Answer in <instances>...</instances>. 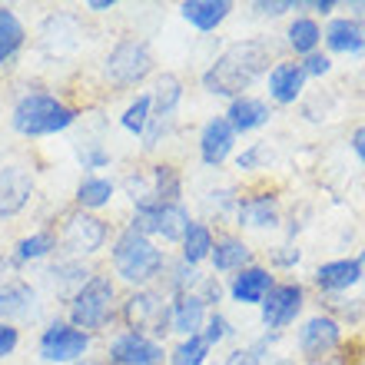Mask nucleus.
<instances>
[{
  "mask_svg": "<svg viewBox=\"0 0 365 365\" xmlns=\"http://www.w3.org/2000/svg\"><path fill=\"white\" fill-rule=\"evenodd\" d=\"M272 43L269 40H240L212 60V67L202 73V87L212 96H242V90L252 87V80L269 70Z\"/></svg>",
  "mask_w": 365,
  "mask_h": 365,
  "instance_id": "1",
  "label": "nucleus"
},
{
  "mask_svg": "<svg viewBox=\"0 0 365 365\" xmlns=\"http://www.w3.org/2000/svg\"><path fill=\"white\" fill-rule=\"evenodd\" d=\"M110 269L120 282L133 289H146L153 279L163 276L166 269V252L156 246L150 236H143L140 230L126 226L116 232L113 246H110Z\"/></svg>",
  "mask_w": 365,
  "mask_h": 365,
  "instance_id": "2",
  "label": "nucleus"
},
{
  "mask_svg": "<svg viewBox=\"0 0 365 365\" xmlns=\"http://www.w3.org/2000/svg\"><path fill=\"white\" fill-rule=\"evenodd\" d=\"M77 106L60 100L57 93H43V90H30L20 93L10 106V126L14 133L27 136V140H43V136H57L77 123Z\"/></svg>",
  "mask_w": 365,
  "mask_h": 365,
  "instance_id": "3",
  "label": "nucleus"
},
{
  "mask_svg": "<svg viewBox=\"0 0 365 365\" xmlns=\"http://www.w3.org/2000/svg\"><path fill=\"white\" fill-rule=\"evenodd\" d=\"M116 309H120V302H116V279L110 272H93L67 299V322L83 329L87 336H93V332H100V329L113 322Z\"/></svg>",
  "mask_w": 365,
  "mask_h": 365,
  "instance_id": "4",
  "label": "nucleus"
},
{
  "mask_svg": "<svg viewBox=\"0 0 365 365\" xmlns=\"http://www.w3.org/2000/svg\"><path fill=\"white\" fill-rule=\"evenodd\" d=\"M156 60L153 50L143 37H123L120 43H113V50L103 60V77L110 87H140L150 73H153Z\"/></svg>",
  "mask_w": 365,
  "mask_h": 365,
  "instance_id": "5",
  "label": "nucleus"
},
{
  "mask_svg": "<svg viewBox=\"0 0 365 365\" xmlns=\"http://www.w3.org/2000/svg\"><path fill=\"white\" fill-rule=\"evenodd\" d=\"M120 319L130 332H143L163 342V336L170 332V299L160 289L146 286V289H133L130 296L120 302Z\"/></svg>",
  "mask_w": 365,
  "mask_h": 365,
  "instance_id": "6",
  "label": "nucleus"
},
{
  "mask_svg": "<svg viewBox=\"0 0 365 365\" xmlns=\"http://www.w3.org/2000/svg\"><path fill=\"white\" fill-rule=\"evenodd\" d=\"M57 232V252H63V259H87L106 246L110 240V226L106 220H100L96 212L73 210L70 216H63Z\"/></svg>",
  "mask_w": 365,
  "mask_h": 365,
  "instance_id": "7",
  "label": "nucleus"
},
{
  "mask_svg": "<svg viewBox=\"0 0 365 365\" xmlns=\"http://www.w3.org/2000/svg\"><path fill=\"white\" fill-rule=\"evenodd\" d=\"M90 346H93V336L70 326L67 319H53L37 339V356L47 365H73L80 359H87Z\"/></svg>",
  "mask_w": 365,
  "mask_h": 365,
  "instance_id": "8",
  "label": "nucleus"
},
{
  "mask_svg": "<svg viewBox=\"0 0 365 365\" xmlns=\"http://www.w3.org/2000/svg\"><path fill=\"white\" fill-rule=\"evenodd\" d=\"M190 210L182 202H150L133 210V230H140L150 240H163V242H182L186 230H190Z\"/></svg>",
  "mask_w": 365,
  "mask_h": 365,
  "instance_id": "9",
  "label": "nucleus"
},
{
  "mask_svg": "<svg viewBox=\"0 0 365 365\" xmlns=\"http://www.w3.org/2000/svg\"><path fill=\"white\" fill-rule=\"evenodd\" d=\"M106 365H166V349L160 339L123 329L106 346Z\"/></svg>",
  "mask_w": 365,
  "mask_h": 365,
  "instance_id": "10",
  "label": "nucleus"
},
{
  "mask_svg": "<svg viewBox=\"0 0 365 365\" xmlns=\"http://www.w3.org/2000/svg\"><path fill=\"white\" fill-rule=\"evenodd\" d=\"M34 192H37V186H34V173L27 166L20 163L0 166V222L17 220L20 212L30 206Z\"/></svg>",
  "mask_w": 365,
  "mask_h": 365,
  "instance_id": "11",
  "label": "nucleus"
},
{
  "mask_svg": "<svg viewBox=\"0 0 365 365\" xmlns=\"http://www.w3.org/2000/svg\"><path fill=\"white\" fill-rule=\"evenodd\" d=\"M37 316H40L37 289L24 282V279L0 282V322H10V326L20 329V322H34Z\"/></svg>",
  "mask_w": 365,
  "mask_h": 365,
  "instance_id": "12",
  "label": "nucleus"
},
{
  "mask_svg": "<svg viewBox=\"0 0 365 365\" xmlns=\"http://www.w3.org/2000/svg\"><path fill=\"white\" fill-rule=\"evenodd\" d=\"M299 309H302V286L299 282L272 286L269 296L262 299V322H266V329H286L289 322H296Z\"/></svg>",
  "mask_w": 365,
  "mask_h": 365,
  "instance_id": "13",
  "label": "nucleus"
},
{
  "mask_svg": "<svg viewBox=\"0 0 365 365\" xmlns=\"http://www.w3.org/2000/svg\"><path fill=\"white\" fill-rule=\"evenodd\" d=\"M206 306L196 292H182V296L170 299V332L176 336H200L202 326H206Z\"/></svg>",
  "mask_w": 365,
  "mask_h": 365,
  "instance_id": "14",
  "label": "nucleus"
},
{
  "mask_svg": "<svg viewBox=\"0 0 365 365\" xmlns=\"http://www.w3.org/2000/svg\"><path fill=\"white\" fill-rule=\"evenodd\" d=\"M232 143H236V130L230 126L226 116H212L210 123L202 126L200 133V156L206 166H220L226 156L232 153Z\"/></svg>",
  "mask_w": 365,
  "mask_h": 365,
  "instance_id": "15",
  "label": "nucleus"
},
{
  "mask_svg": "<svg viewBox=\"0 0 365 365\" xmlns=\"http://www.w3.org/2000/svg\"><path fill=\"white\" fill-rule=\"evenodd\" d=\"M339 339H342V329H339L336 319L312 316L306 326H302V332H299V349H302L306 356L319 359V356H329V352L339 346Z\"/></svg>",
  "mask_w": 365,
  "mask_h": 365,
  "instance_id": "16",
  "label": "nucleus"
},
{
  "mask_svg": "<svg viewBox=\"0 0 365 365\" xmlns=\"http://www.w3.org/2000/svg\"><path fill=\"white\" fill-rule=\"evenodd\" d=\"M27 43V27L14 7H4L0 4V70H7L17 63L20 50Z\"/></svg>",
  "mask_w": 365,
  "mask_h": 365,
  "instance_id": "17",
  "label": "nucleus"
},
{
  "mask_svg": "<svg viewBox=\"0 0 365 365\" xmlns=\"http://www.w3.org/2000/svg\"><path fill=\"white\" fill-rule=\"evenodd\" d=\"M269 289H272L269 272L259 269V266H246V269H240V276L232 279L230 292L242 306H262V299L269 296Z\"/></svg>",
  "mask_w": 365,
  "mask_h": 365,
  "instance_id": "18",
  "label": "nucleus"
},
{
  "mask_svg": "<svg viewBox=\"0 0 365 365\" xmlns=\"http://www.w3.org/2000/svg\"><path fill=\"white\" fill-rule=\"evenodd\" d=\"M116 196V182L110 180V176H83L77 186V192H73V202H77V210L83 212H100L106 210L110 202H113Z\"/></svg>",
  "mask_w": 365,
  "mask_h": 365,
  "instance_id": "19",
  "label": "nucleus"
},
{
  "mask_svg": "<svg viewBox=\"0 0 365 365\" xmlns=\"http://www.w3.org/2000/svg\"><path fill=\"white\" fill-rule=\"evenodd\" d=\"M230 10H232L230 0H186L180 7V14H182V20H190L196 30L210 34V30H216L222 20L230 17Z\"/></svg>",
  "mask_w": 365,
  "mask_h": 365,
  "instance_id": "20",
  "label": "nucleus"
},
{
  "mask_svg": "<svg viewBox=\"0 0 365 365\" xmlns=\"http://www.w3.org/2000/svg\"><path fill=\"white\" fill-rule=\"evenodd\" d=\"M53 252H57V232L53 230H37V232H30V236H24V240H17L10 266L43 262V259H50Z\"/></svg>",
  "mask_w": 365,
  "mask_h": 365,
  "instance_id": "21",
  "label": "nucleus"
},
{
  "mask_svg": "<svg viewBox=\"0 0 365 365\" xmlns=\"http://www.w3.org/2000/svg\"><path fill=\"white\" fill-rule=\"evenodd\" d=\"M226 120H230V126L236 133H250L256 126L269 123V106L262 103V100H256V96H236L230 103Z\"/></svg>",
  "mask_w": 365,
  "mask_h": 365,
  "instance_id": "22",
  "label": "nucleus"
},
{
  "mask_svg": "<svg viewBox=\"0 0 365 365\" xmlns=\"http://www.w3.org/2000/svg\"><path fill=\"white\" fill-rule=\"evenodd\" d=\"M143 176H146V186H150V196H153V202H180L182 180H180V170H176V166L153 163Z\"/></svg>",
  "mask_w": 365,
  "mask_h": 365,
  "instance_id": "23",
  "label": "nucleus"
},
{
  "mask_svg": "<svg viewBox=\"0 0 365 365\" xmlns=\"http://www.w3.org/2000/svg\"><path fill=\"white\" fill-rule=\"evenodd\" d=\"M306 73L299 63H279L269 73V96L276 103H296V96L302 93Z\"/></svg>",
  "mask_w": 365,
  "mask_h": 365,
  "instance_id": "24",
  "label": "nucleus"
},
{
  "mask_svg": "<svg viewBox=\"0 0 365 365\" xmlns=\"http://www.w3.org/2000/svg\"><path fill=\"white\" fill-rule=\"evenodd\" d=\"M326 43H329V50H336V53H362L365 30L359 27V20H352V17L332 20L326 27Z\"/></svg>",
  "mask_w": 365,
  "mask_h": 365,
  "instance_id": "25",
  "label": "nucleus"
},
{
  "mask_svg": "<svg viewBox=\"0 0 365 365\" xmlns=\"http://www.w3.org/2000/svg\"><path fill=\"white\" fill-rule=\"evenodd\" d=\"M150 100H153V116H160V120H176V110H180V103H182V80L176 77V73L156 77Z\"/></svg>",
  "mask_w": 365,
  "mask_h": 365,
  "instance_id": "26",
  "label": "nucleus"
},
{
  "mask_svg": "<svg viewBox=\"0 0 365 365\" xmlns=\"http://www.w3.org/2000/svg\"><path fill=\"white\" fill-rule=\"evenodd\" d=\"M90 276H93V269H87L83 259H60L57 266H50L47 269V282L57 289L60 296H67V299L73 296Z\"/></svg>",
  "mask_w": 365,
  "mask_h": 365,
  "instance_id": "27",
  "label": "nucleus"
},
{
  "mask_svg": "<svg viewBox=\"0 0 365 365\" xmlns=\"http://www.w3.org/2000/svg\"><path fill=\"white\" fill-rule=\"evenodd\" d=\"M240 222H242V226H252V230L276 226V222H279V202H276V196L259 192V196L242 200L240 202Z\"/></svg>",
  "mask_w": 365,
  "mask_h": 365,
  "instance_id": "28",
  "label": "nucleus"
},
{
  "mask_svg": "<svg viewBox=\"0 0 365 365\" xmlns=\"http://www.w3.org/2000/svg\"><path fill=\"white\" fill-rule=\"evenodd\" d=\"M359 279H362V272H359L356 259H336L316 269V286L326 289V292H342V289L356 286Z\"/></svg>",
  "mask_w": 365,
  "mask_h": 365,
  "instance_id": "29",
  "label": "nucleus"
},
{
  "mask_svg": "<svg viewBox=\"0 0 365 365\" xmlns=\"http://www.w3.org/2000/svg\"><path fill=\"white\" fill-rule=\"evenodd\" d=\"M250 246L242 240H236V236H222V240L212 242V252L210 259L212 266H216V272H232V269H242L246 262H250Z\"/></svg>",
  "mask_w": 365,
  "mask_h": 365,
  "instance_id": "30",
  "label": "nucleus"
},
{
  "mask_svg": "<svg viewBox=\"0 0 365 365\" xmlns=\"http://www.w3.org/2000/svg\"><path fill=\"white\" fill-rule=\"evenodd\" d=\"M212 230L206 226V222H190V230H186V236H182V256L180 259L186 262V266H200L202 259H210L212 252Z\"/></svg>",
  "mask_w": 365,
  "mask_h": 365,
  "instance_id": "31",
  "label": "nucleus"
},
{
  "mask_svg": "<svg viewBox=\"0 0 365 365\" xmlns=\"http://www.w3.org/2000/svg\"><path fill=\"white\" fill-rule=\"evenodd\" d=\"M289 47L296 50V53H316L319 47V40H322V30H319L316 20H309V17H296L292 24H289Z\"/></svg>",
  "mask_w": 365,
  "mask_h": 365,
  "instance_id": "32",
  "label": "nucleus"
},
{
  "mask_svg": "<svg viewBox=\"0 0 365 365\" xmlns=\"http://www.w3.org/2000/svg\"><path fill=\"white\" fill-rule=\"evenodd\" d=\"M150 113H153V100H150V93H136L133 100L126 103L123 116H120V126H123L126 133L143 136L146 123H150Z\"/></svg>",
  "mask_w": 365,
  "mask_h": 365,
  "instance_id": "33",
  "label": "nucleus"
},
{
  "mask_svg": "<svg viewBox=\"0 0 365 365\" xmlns=\"http://www.w3.org/2000/svg\"><path fill=\"white\" fill-rule=\"evenodd\" d=\"M210 349L212 346L202 336H186V339H180V346L173 352H166V362L170 365H206Z\"/></svg>",
  "mask_w": 365,
  "mask_h": 365,
  "instance_id": "34",
  "label": "nucleus"
},
{
  "mask_svg": "<svg viewBox=\"0 0 365 365\" xmlns=\"http://www.w3.org/2000/svg\"><path fill=\"white\" fill-rule=\"evenodd\" d=\"M77 156H80V166H83V170H90V176H93V170H106V166H110V150H106L103 143H96V140L80 143L77 146Z\"/></svg>",
  "mask_w": 365,
  "mask_h": 365,
  "instance_id": "35",
  "label": "nucleus"
},
{
  "mask_svg": "<svg viewBox=\"0 0 365 365\" xmlns=\"http://www.w3.org/2000/svg\"><path fill=\"white\" fill-rule=\"evenodd\" d=\"M200 272H196V266H186V262H176V269L170 272V279H166V282H170V292H173V296H182V292H196V286H200Z\"/></svg>",
  "mask_w": 365,
  "mask_h": 365,
  "instance_id": "36",
  "label": "nucleus"
},
{
  "mask_svg": "<svg viewBox=\"0 0 365 365\" xmlns=\"http://www.w3.org/2000/svg\"><path fill=\"white\" fill-rule=\"evenodd\" d=\"M230 332H232V329H230V319L220 316V312H212V316H206V326H202L200 336L206 339L210 346H220V342L230 336Z\"/></svg>",
  "mask_w": 365,
  "mask_h": 365,
  "instance_id": "37",
  "label": "nucleus"
},
{
  "mask_svg": "<svg viewBox=\"0 0 365 365\" xmlns=\"http://www.w3.org/2000/svg\"><path fill=\"white\" fill-rule=\"evenodd\" d=\"M20 349V329L10 322H0V362L10 359Z\"/></svg>",
  "mask_w": 365,
  "mask_h": 365,
  "instance_id": "38",
  "label": "nucleus"
},
{
  "mask_svg": "<svg viewBox=\"0 0 365 365\" xmlns=\"http://www.w3.org/2000/svg\"><path fill=\"white\" fill-rule=\"evenodd\" d=\"M196 296L202 299V306L210 309V306H216V302H220L222 289H220V282H216L212 276H202V279H200V286H196Z\"/></svg>",
  "mask_w": 365,
  "mask_h": 365,
  "instance_id": "39",
  "label": "nucleus"
},
{
  "mask_svg": "<svg viewBox=\"0 0 365 365\" xmlns=\"http://www.w3.org/2000/svg\"><path fill=\"white\" fill-rule=\"evenodd\" d=\"M299 67H302V73H306V77H322V73H329V70H332V60L322 57V53H309L306 63H299Z\"/></svg>",
  "mask_w": 365,
  "mask_h": 365,
  "instance_id": "40",
  "label": "nucleus"
},
{
  "mask_svg": "<svg viewBox=\"0 0 365 365\" xmlns=\"http://www.w3.org/2000/svg\"><path fill=\"white\" fill-rule=\"evenodd\" d=\"M256 10H259V14H266V17H279V14H286V10H296V4H292V0H272V4L259 0V4H256Z\"/></svg>",
  "mask_w": 365,
  "mask_h": 365,
  "instance_id": "41",
  "label": "nucleus"
},
{
  "mask_svg": "<svg viewBox=\"0 0 365 365\" xmlns=\"http://www.w3.org/2000/svg\"><path fill=\"white\" fill-rule=\"evenodd\" d=\"M259 156H262V146H252V150H246V153L240 156V170H252Z\"/></svg>",
  "mask_w": 365,
  "mask_h": 365,
  "instance_id": "42",
  "label": "nucleus"
},
{
  "mask_svg": "<svg viewBox=\"0 0 365 365\" xmlns=\"http://www.w3.org/2000/svg\"><path fill=\"white\" fill-rule=\"evenodd\" d=\"M226 365H259V356L256 352H232V359Z\"/></svg>",
  "mask_w": 365,
  "mask_h": 365,
  "instance_id": "43",
  "label": "nucleus"
},
{
  "mask_svg": "<svg viewBox=\"0 0 365 365\" xmlns=\"http://www.w3.org/2000/svg\"><path fill=\"white\" fill-rule=\"evenodd\" d=\"M352 150H356V156L365 163V126H359L356 133H352Z\"/></svg>",
  "mask_w": 365,
  "mask_h": 365,
  "instance_id": "44",
  "label": "nucleus"
},
{
  "mask_svg": "<svg viewBox=\"0 0 365 365\" xmlns=\"http://www.w3.org/2000/svg\"><path fill=\"white\" fill-rule=\"evenodd\" d=\"M113 7H116V0H90L87 4L90 14H110Z\"/></svg>",
  "mask_w": 365,
  "mask_h": 365,
  "instance_id": "45",
  "label": "nucleus"
},
{
  "mask_svg": "<svg viewBox=\"0 0 365 365\" xmlns=\"http://www.w3.org/2000/svg\"><path fill=\"white\" fill-rule=\"evenodd\" d=\"M276 262H282V266H292V262H299V250H289V252H276Z\"/></svg>",
  "mask_w": 365,
  "mask_h": 365,
  "instance_id": "46",
  "label": "nucleus"
},
{
  "mask_svg": "<svg viewBox=\"0 0 365 365\" xmlns=\"http://www.w3.org/2000/svg\"><path fill=\"white\" fill-rule=\"evenodd\" d=\"M312 7H316L319 14H332V10H336V0H319V4H312Z\"/></svg>",
  "mask_w": 365,
  "mask_h": 365,
  "instance_id": "47",
  "label": "nucleus"
},
{
  "mask_svg": "<svg viewBox=\"0 0 365 365\" xmlns=\"http://www.w3.org/2000/svg\"><path fill=\"white\" fill-rule=\"evenodd\" d=\"M73 365H106V362H100V359H80V362H73Z\"/></svg>",
  "mask_w": 365,
  "mask_h": 365,
  "instance_id": "48",
  "label": "nucleus"
},
{
  "mask_svg": "<svg viewBox=\"0 0 365 365\" xmlns=\"http://www.w3.org/2000/svg\"><path fill=\"white\" fill-rule=\"evenodd\" d=\"M356 262H359V272H362V276H365V252H362V256H359Z\"/></svg>",
  "mask_w": 365,
  "mask_h": 365,
  "instance_id": "49",
  "label": "nucleus"
},
{
  "mask_svg": "<svg viewBox=\"0 0 365 365\" xmlns=\"http://www.w3.org/2000/svg\"><path fill=\"white\" fill-rule=\"evenodd\" d=\"M7 269H10V262L4 259V256H0V272H7Z\"/></svg>",
  "mask_w": 365,
  "mask_h": 365,
  "instance_id": "50",
  "label": "nucleus"
},
{
  "mask_svg": "<svg viewBox=\"0 0 365 365\" xmlns=\"http://www.w3.org/2000/svg\"><path fill=\"white\" fill-rule=\"evenodd\" d=\"M356 10H359V17L365 20V4H356Z\"/></svg>",
  "mask_w": 365,
  "mask_h": 365,
  "instance_id": "51",
  "label": "nucleus"
},
{
  "mask_svg": "<svg viewBox=\"0 0 365 365\" xmlns=\"http://www.w3.org/2000/svg\"><path fill=\"white\" fill-rule=\"evenodd\" d=\"M0 113H4V110H0Z\"/></svg>",
  "mask_w": 365,
  "mask_h": 365,
  "instance_id": "52",
  "label": "nucleus"
}]
</instances>
